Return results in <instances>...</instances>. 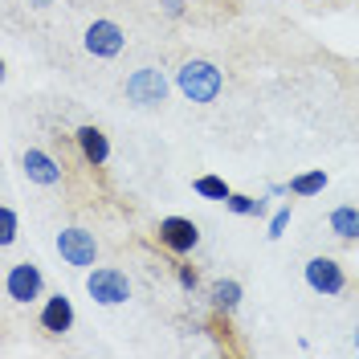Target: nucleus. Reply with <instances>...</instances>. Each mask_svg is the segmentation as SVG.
Returning a JSON list of instances; mask_svg holds the SVG:
<instances>
[{
    "label": "nucleus",
    "mask_w": 359,
    "mask_h": 359,
    "mask_svg": "<svg viewBox=\"0 0 359 359\" xmlns=\"http://www.w3.org/2000/svg\"><path fill=\"white\" fill-rule=\"evenodd\" d=\"M176 86L180 94L188 98V102H217V94H221L224 78L221 69L212 66V62H204V57H192V62H184V66L176 69Z\"/></svg>",
    "instance_id": "1"
},
{
    "label": "nucleus",
    "mask_w": 359,
    "mask_h": 359,
    "mask_svg": "<svg viewBox=\"0 0 359 359\" xmlns=\"http://www.w3.org/2000/svg\"><path fill=\"white\" fill-rule=\"evenodd\" d=\"M86 294L98 306H123L131 298V278L114 266H98L86 273Z\"/></svg>",
    "instance_id": "2"
},
{
    "label": "nucleus",
    "mask_w": 359,
    "mask_h": 359,
    "mask_svg": "<svg viewBox=\"0 0 359 359\" xmlns=\"http://www.w3.org/2000/svg\"><path fill=\"white\" fill-rule=\"evenodd\" d=\"M57 253H62V262L74 269H90L98 262V241H94V233L90 229H78V224H69L57 233Z\"/></svg>",
    "instance_id": "3"
},
{
    "label": "nucleus",
    "mask_w": 359,
    "mask_h": 359,
    "mask_svg": "<svg viewBox=\"0 0 359 359\" xmlns=\"http://www.w3.org/2000/svg\"><path fill=\"white\" fill-rule=\"evenodd\" d=\"M41 290H45V273H41V266H33V262H17V266L4 273V294H8L13 302H21V306L37 302Z\"/></svg>",
    "instance_id": "4"
},
{
    "label": "nucleus",
    "mask_w": 359,
    "mask_h": 359,
    "mask_svg": "<svg viewBox=\"0 0 359 359\" xmlns=\"http://www.w3.org/2000/svg\"><path fill=\"white\" fill-rule=\"evenodd\" d=\"M127 98H131L135 107H159L163 98H168V78H163V69L156 66H143L135 69L131 78H127Z\"/></svg>",
    "instance_id": "5"
},
{
    "label": "nucleus",
    "mask_w": 359,
    "mask_h": 359,
    "mask_svg": "<svg viewBox=\"0 0 359 359\" xmlns=\"http://www.w3.org/2000/svg\"><path fill=\"white\" fill-rule=\"evenodd\" d=\"M306 286H311L314 294H323V298H335V294H343L347 290V273H343V266H339L335 257H311L306 262Z\"/></svg>",
    "instance_id": "6"
},
{
    "label": "nucleus",
    "mask_w": 359,
    "mask_h": 359,
    "mask_svg": "<svg viewBox=\"0 0 359 359\" xmlns=\"http://www.w3.org/2000/svg\"><path fill=\"white\" fill-rule=\"evenodd\" d=\"M159 245L168 249V253H176V257H184V253H192V249L201 245V229L188 217H163L159 221Z\"/></svg>",
    "instance_id": "7"
},
{
    "label": "nucleus",
    "mask_w": 359,
    "mask_h": 359,
    "mask_svg": "<svg viewBox=\"0 0 359 359\" xmlns=\"http://www.w3.org/2000/svg\"><path fill=\"white\" fill-rule=\"evenodd\" d=\"M82 45H86L90 57H118L123 53V45H127V33H123V25L114 21H94L86 29V37H82Z\"/></svg>",
    "instance_id": "8"
},
{
    "label": "nucleus",
    "mask_w": 359,
    "mask_h": 359,
    "mask_svg": "<svg viewBox=\"0 0 359 359\" xmlns=\"http://www.w3.org/2000/svg\"><path fill=\"white\" fill-rule=\"evenodd\" d=\"M21 168H25V176L33 180V184H41V188H57L62 184V163L49 151H41V147H29L21 156Z\"/></svg>",
    "instance_id": "9"
},
{
    "label": "nucleus",
    "mask_w": 359,
    "mask_h": 359,
    "mask_svg": "<svg viewBox=\"0 0 359 359\" xmlns=\"http://www.w3.org/2000/svg\"><path fill=\"white\" fill-rule=\"evenodd\" d=\"M37 323H41L45 335H66L69 327H74V302H69L66 294H49L41 314H37Z\"/></svg>",
    "instance_id": "10"
},
{
    "label": "nucleus",
    "mask_w": 359,
    "mask_h": 359,
    "mask_svg": "<svg viewBox=\"0 0 359 359\" xmlns=\"http://www.w3.org/2000/svg\"><path fill=\"white\" fill-rule=\"evenodd\" d=\"M74 143H78V156L86 159L90 168H102L107 159H111V139L98 131L94 123H86V127H78L74 131Z\"/></svg>",
    "instance_id": "11"
},
{
    "label": "nucleus",
    "mask_w": 359,
    "mask_h": 359,
    "mask_svg": "<svg viewBox=\"0 0 359 359\" xmlns=\"http://www.w3.org/2000/svg\"><path fill=\"white\" fill-rule=\"evenodd\" d=\"M241 282L237 278H221V282H212V290H208V302H212V311L217 314H233L241 306Z\"/></svg>",
    "instance_id": "12"
},
{
    "label": "nucleus",
    "mask_w": 359,
    "mask_h": 359,
    "mask_svg": "<svg viewBox=\"0 0 359 359\" xmlns=\"http://www.w3.org/2000/svg\"><path fill=\"white\" fill-rule=\"evenodd\" d=\"M331 224V233H335L339 241H359V208L355 204H339L335 212L327 217Z\"/></svg>",
    "instance_id": "13"
},
{
    "label": "nucleus",
    "mask_w": 359,
    "mask_h": 359,
    "mask_svg": "<svg viewBox=\"0 0 359 359\" xmlns=\"http://www.w3.org/2000/svg\"><path fill=\"white\" fill-rule=\"evenodd\" d=\"M327 188V172L314 168V172H302V176L290 180V196H318Z\"/></svg>",
    "instance_id": "14"
},
{
    "label": "nucleus",
    "mask_w": 359,
    "mask_h": 359,
    "mask_svg": "<svg viewBox=\"0 0 359 359\" xmlns=\"http://www.w3.org/2000/svg\"><path fill=\"white\" fill-rule=\"evenodd\" d=\"M192 192L204 196V201H229V192H233V188H229L221 176H196V180H192Z\"/></svg>",
    "instance_id": "15"
},
{
    "label": "nucleus",
    "mask_w": 359,
    "mask_h": 359,
    "mask_svg": "<svg viewBox=\"0 0 359 359\" xmlns=\"http://www.w3.org/2000/svg\"><path fill=\"white\" fill-rule=\"evenodd\" d=\"M224 208L237 212V217H262V212H266V201H253V196H245V192H229Z\"/></svg>",
    "instance_id": "16"
},
{
    "label": "nucleus",
    "mask_w": 359,
    "mask_h": 359,
    "mask_svg": "<svg viewBox=\"0 0 359 359\" xmlns=\"http://www.w3.org/2000/svg\"><path fill=\"white\" fill-rule=\"evenodd\" d=\"M17 233H21V221H17L13 204H0V245H13Z\"/></svg>",
    "instance_id": "17"
},
{
    "label": "nucleus",
    "mask_w": 359,
    "mask_h": 359,
    "mask_svg": "<svg viewBox=\"0 0 359 359\" xmlns=\"http://www.w3.org/2000/svg\"><path fill=\"white\" fill-rule=\"evenodd\" d=\"M176 282H180V290H196V286H201V273H196V269L188 266V262H176Z\"/></svg>",
    "instance_id": "18"
},
{
    "label": "nucleus",
    "mask_w": 359,
    "mask_h": 359,
    "mask_svg": "<svg viewBox=\"0 0 359 359\" xmlns=\"http://www.w3.org/2000/svg\"><path fill=\"white\" fill-rule=\"evenodd\" d=\"M286 229H290V208H278V212L269 217V233H266V237H269V241H278Z\"/></svg>",
    "instance_id": "19"
},
{
    "label": "nucleus",
    "mask_w": 359,
    "mask_h": 359,
    "mask_svg": "<svg viewBox=\"0 0 359 359\" xmlns=\"http://www.w3.org/2000/svg\"><path fill=\"white\" fill-rule=\"evenodd\" d=\"M159 4H163L168 17H184V0H159Z\"/></svg>",
    "instance_id": "20"
},
{
    "label": "nucleus",
    "mask_w": 359,
    "mask_h": 359,
    "mask_svg": "<svg viewBox=\"0 0 359 359\" xmlns=\"http://www.w3.org/2000/svg\"><path fill=\"white\" fill-rule=\"evenodd\" d=\"M29 4H33V8H49V4H53V0H29Z\"/></svg>",
    "instance_id": "21"
},
{
    "label": "nucleus",
    "mask_w": 359,
    "mask_h": 359,
    "mask_svg": "<svg viewBox=\"0 0 359 359\" xmlns=\"http://www.w3.org/2000/svg\"><path fill=\"white\" fill-rule=\"evenodd\" d=\"M351 339H355V351H359V327H355V335H351Z\"/></svg>",
    "instance_id": "22"
}]
</instances>
